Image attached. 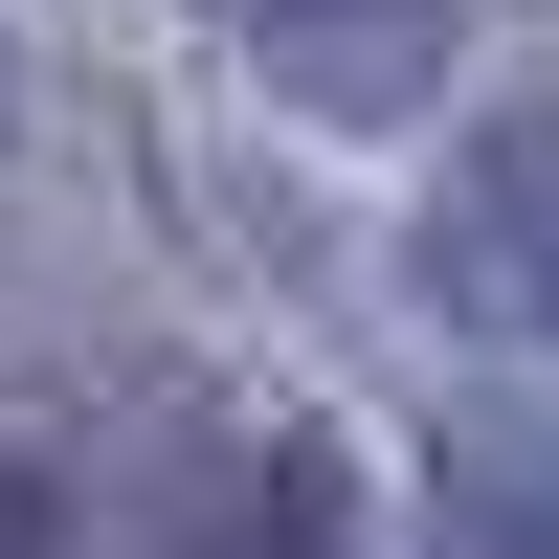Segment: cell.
Returning <instances> with one entry per match:
<instances>
[{"label":"cell","mask_w":559,"mask_h":559,"mask_svg":"<svg viewBox=\"0 0 559 559\" xmlns=\"http://www.w3.org/2000/svg\"><path fill=\"white\" fill-rule=\"evenodd\" d=\"M448 559H559V448H448Z\"/></svg>","instance_id":"obj_3"},{"label":"cell","mask_w":559,"mask_h":559,"mask_svg":"<svg viewBox=\"0 0 559 559\" xmlns=\"http://www.w3.org/2000/svg\"><path fill=\"white\" fill-rule=\"evenodd\" d=\"M0 559H68V515H45V492H0Z\"/></svg>","instance_id":"obj_4"},{"label":"cell","mask_w":559,"mask_h":559,"mask_svg":"<svg viewBox=\"0 0 559 559\" xmlns=\"http://www.w3.org/2000/svg\"><path fill=\"white\" fill-rule=\"evenodd\" d=\"M492 0H224V45H247L292 112H426L448 68H471Z\"/></svg>","instance_id":"obj_2"},{"label":"cell","mask_w":559,"mask_h":559,"mask_svg":"<svg viewBox=\"0 0 559 559\" xmlns=\"http://www.w3.org/2000/svg\"><path fill=\"white\" fill-rule=\"evenodd\" d=\"M426 292L559 358V112H492L471 157H448V202H426Z\"/></svg>","instance_id":"obj_1"}]
</instances>
